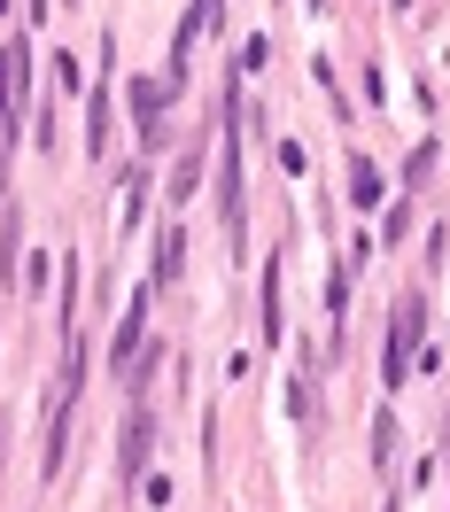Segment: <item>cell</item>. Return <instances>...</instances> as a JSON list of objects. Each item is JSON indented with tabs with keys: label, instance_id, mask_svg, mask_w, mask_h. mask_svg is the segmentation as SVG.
Returning a JSON list of instances; mask_svg holds the SVG:
<instances>
[{
	"label": "cell",
	"instance_id": "obj_10",
	"mask_svg": "<svg viewBox=\"0 0 450 512\" xmlns=\"http://www.w3.org/2000/svg\"><path fill=\"white\" fill-rule=\"evenodd\" d=\"M194 187H202V156H194V148H187V156L171 163V194H179V202H187Z\"/></svg>",
	"mask_w": 450,
	"mask_h": 512
},
{
	"label": "cell",
	"instance_id": "obj_13",
	"mask_svg": "<svg viewBox=\"0 0 450 512\" xmlns=\"http://www.w3.org/2000/svg\"><path fill=\"white\" fill-rule=\"evenodd\" d=\"M427 171H435V140H419V148H412V163H404V179H412V187H419Z\"/></svg>",
	"mask_w": 450,
	"mask_h": 512
},
{
	"label": "cell",
	"instance_id": "obj_7",
	"mask_svg": "<svg viewBox=\"0 0 450 512\" xmlns=\"http://www.w3.org/2000/svg\"><path fill=\"white\" fill-rule=\"evenodd\" d=\"M179 272H187V233L171 225V233H163V241H156V280H148V288H171Z\"/></svg>",
	"mask_w": 450,
	"mask_h": 512
},
{
	"label": "cell",
	"instance_id": "obj_3",
	"mask_svg": "<svg viewBox=\"0 0 450 512\" xmlns=\"http://www.w3.org/2000/svg\"><path fill=\"white\" fill-rule=\"evenodd\" d=\"M140 334H148V288L132 295V303H125V319H117V342H109V365H117V373H125L132 357H140Z\"/></svg>",
	"mask_w": 450,
	"mask_h": 512
},
{
	"label": "cell",
	"instance_id": "obj_11",
	"mask_svg": "<svg viewBox=\"0 0 450 512\" xmlns=\"http://www.w3.org/2000/svg\"><path fill=\"white\" fill-rule=\"evenodd\" d=\"M140 210H148V179H140V171H125V233L140 225Z\"/></svg>",
	"mask_w": 450,
	"mask_h": 512
},
{
	"label": "cell",
	"instance_id": "obj_9",
	"mask_svg": "<svg viewBox=\"0 0 450 512\" xmlns=\"http://www.w3.org/2000/svg\"><path fill=\"white\" fill-rule=\"evenodd\" d=\"M86 148H94V156L109 148V94H94V101H86Z\"/></svg>",
	"mask_w": 450,
	"mask_h": 512
},
{
	"label": "cell",
	"instance_id": "obj_6",
	"mask_svg": "<svg viewBox=\"0 0 450 512\" xmlns=\"http://www.w3.org/2000/svg\"><path fill=\"white\" fill-rule=\"evenodd\" d=\"M257 319H264V342H280V334H288V311H280V256H272V264H264V288H257Z\"/></svg>",
	"mask_w": 450,
	"mask_h": 512
},
{
	"label": "cell",
	"instance_id": "obj_1",
	"mask_svg": "<svg viewBox=\"0 0 450 512\" xmlns=\"http://www.w3.org/2000/svg\"><path fill=\"white\" fill-rule=\"evenodd\" d=\"M24 94H32V47H24V39H8V47H0V163H8V148H16Z\"/></svg>",
	"mask_w": 450,
	"mask_h": 512
},
{
	"label": "cell",
	"instance_id": "obj_14",
	"mask_svg": "<svg viewBox=\"0 0 450 512\" xmlns=\"http://www.w3.org/2000/svg\"><path fill=\"white\" fill-rule=\"evenodd\" d=\"M24 16H32V24H47V16H55V0H24Z\"/></svg>",
	"mask_w": 450,
	"mask_h": 512
},
{
	"label": "cell",
	"instance_id": "obj_4",
	"mask_svg": "<svg viewBox=\"0 0 450 512\" xmlns=\"http://www.w3.org/2000/svg\"><path fill=\"white\" fill-rule=\"evenodd\" d=\"M148 450H156V419H148V412H132V419H125V443H117V474H125V481H140Z\"/></svg>",
	"mask_w": 450,
	"mask_h": 512
},
{
	"label": "cell",
	"instance_id": "obj_2",
	"mask_svg": "<svg viewBox=\"0 0 450 512\" xmlns=\"http://www.w3.org/2000/svg\"><path fill=\"white\" fill-rule=\"evenodd\" d=\"M419 342H427V295H404V303H396V326H388V357H381V381L388 388L412 381Z\"/></svg>",
	"mask_w": 450,
	"mask_h": 512
},
{
	"label": "cell",
	"instance_id": "obj_5",
	"mask_svg": "<svg viewBox=\"0 0 450 512\" xmlns=\"http://www.w3.org/2000/svg\"><path fill=\"white\" fill-rule=\"evenodd\" d=\"M163 101H171V86H156V78H132V109H140V140H148V148L163 140Z\"/></svg>",
	"mask_w": 450,
	"mask_h": 512
},
{
	"label": "cell",
	"instance_id": "obj_15",
	"mask_svg": "<svg viewBox=\"0 0 450 512\" xmlns=\"http://www.w3.org/2000/svg\"><path fill=\"white\" fill-rule=\"evenodd\" d=\"M443 264H450V256H443Z\"/></svg>",
	"mask_w": 450,
	"mask_h": 512
},
{
	"label": "cell",
	"instance_id": "obj_12",
	"mask_svg": "<svg viewBox=\"0 0 450 512\" xmlns=\"http://www.w3.org/2000/svg\"><path fill=\"white\" fill-rule=\"evenodd\" d=\"M388 458H396V419H373V466H388Z\"/></svg>",
	"mask_w": 450,
	"mask_h": 512
},
{
	"label": "cell",
	"instance_id": "obj_8",
	"mask_svg": "<svg viewBox=\"0 0 450 512\" xmlns=\"http://www.w3.org/2000/svg\"><path fill=\"white\" fill-rule=\"evenodd\" d=\"M381 194H388V179L373 171V156H350V202H357V210H373Z\"/></svg>",
	"mask_w": 450,
	"mask_h": 512
}]
</instances>
